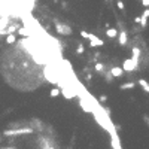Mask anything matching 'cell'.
Instances as JSON below:
<instances>
[{
	"label": "cell",
	"instance_id": "2",
	"mask_svg": "<svg viewBox=\"0 0 149 149\" xmlns=\"http://www.w3.org/2000/svg\"><path fill=\"white\" fill-rule=\"evenodd\" d=\"M55 30L61 36H69V34H72V31H73L72 27H69V25H66L63 22H58V21H55Z\"/></svg>",
	"mask_w": 149,
	"mask_h": 149
},
{
	"label": "cell",
	"instance_id": "11",
	"mask_svg": "<svg viewBox=\"0 0 149 149\" xmlns=\"http://www.w3.org/2000/svg\"><path fill=\"white\" fill-rule=\"evenodd\" d=\"M15 42H16L15 34H14V33H7V36H6V43H9V45H14Z\"/></svg>",
	"mask_w": 149,
	"mask_h": 149
},
{
	"label": "cell",
	"instance_id": "18",
	"mask_svg": "<svg viewBox=\"0 0 149 149\" xmlns=\"http://www.w3.org/2000/svg\"><path fill=\"white\" fill-rule=\"evenodd\" d=\"M116 6L119 7L121 11H124V7H125V5H124V2H121V0H118V3H116Z\"/></svg>",
	"mask_w": 149,
	"mask_h": 149
},
{
	"label": "cell",
	"instance_id": "5",
	"mask_svg": "<svg viewBox=\"0 0 149 149\" xmlns=\"http://www.w3.org/2000/svg\"><path fill=\"white\" fill-rule=\"evenodd\" d=\"M109 73L112 75V78H121L122 75H124V70H122L121 66H112Z\"/></svg>",
	"mask_w": 149,
	"mask_h": 149
},
{
	"label": "cell",
	"instance_id": "12",
	"mask_svg": "<svg viewBox=\"0 0 149 149\" xmlns=\"http://www.w3.org/2000/svg\"><path fill=\"white\" fill-rule=\"evenodd\" d=\"M134 86H136L134 82H125V84H122V85L119 86V90H133Z\"/></svg>",
	"mask_w": 149,
	"mask_h": 149
},
{
	"label": "cell",
	"instance_id": "6",
	"mask_svg": "<svg viewBox=\"0 0 149 149\" xmlns=\"http://www.w3.org/2000/svg\"><path fill=\"white\" fill-rule=\"evenodd\" d=\"M118 40H119V45H121V46H125V45H127V42H128V34H127L125 30H121L119 36H118Z\"/></svg>",
	"mask_w": 149,
	"mask_h": 149
},
{
	"label": "cell",
	"instance_id": "20",
	"mask_svg": "<svg viewBox=\"0 0 149 149\" xmlns=\"http://www.w3.org/2000/svg\"><path fill=\"white\" fill-rule=\"evenodd\" d=\"M142 5H143V7H148L149 6V0H142Z\"/></svg>",
	"mask_w": 149,
	"mask_h": 149
},
{
	"label": "cell",
	"instance_id": "17",
	"mask_svg": "<svg viewBox=\"0 0 149 149\" xmlns=\"http://www.w3.org/2000/svg\"><path fill=\"white\" fill-rule=\"evenodd\" d=\"M148 16H149V9H148V7H145V12L142 14L140 18H146V20H148Z\"/></svg>",
	"mask_w": 149,
	"mask_h": 149
},
{
	"label": "cell",
	"instance_id": "24",
	"mask_svg": "<svg viewBox=\"0 0 149 149\" xmlns=\"http://www.w3.org/2000/svg\"><path fill=\"white\" fill-rule=\"evenodd\" d=\"M7 149H14V148H7Z\"/></svg>",
	"mask_w": 149,
	"mask_h": 149
},
{
	"label": "cell",
	"instance_id": "16",
	"mask_svg": "<svg viewBox=\"0 0 149 149\" xmlns=\"http://www.w3.org/2000/svg\"><path fill=\"white\" fill-rule=\"evenodd\" d=\"M84 51H85V48H84V43H79V45H78V49H76V54H82Z\"/></svg>",
	"mask_w": 149,
	"mask_h": 149
},
{
	"label": "cell",
	"instance_id": "15",
	"mask_svg": "<svg viewBox=\"0 0 149 149\" xmlns=\"http://www.w3.org/2000/svg\"><path fill=\"white\" fill-rule=\"evenodd\" d=\"M103 70H104V66L101 64V63H95V72H103Z\"/></svg>",
	"mask_w": 149,
	"mask_h": 149
},
{
	"label": "cell",
	"instance_id": "8",
	"mask_svg": "<svg viewBox=\"0 0 149 149\" xmlns=\"http://www.w3.org/2000/svg\"><path fill=\"white\" fill-rule=\"evenodd\" d=\"M106 36H107V37H110V39H115V37L118 36V30H116V29H113V27L107 29V30H106Z\"/></svg>",
	"mask_w": 149,
	"mask_h": 149
},
{
	"label": "cell",
	"instance_id": "14",
	"mask_svg": "<svg viewBox=\"0 0 149 149\" xmlns=\"http://www.w3.org/2000/svg\"><path fill=\"white\" fill-rule=\"evenodd\" d=\"M131 52H133V57H131V58L139 60V57H140V49H139V48H133V51H131Z\"/></svg>",
	"mask_w": 149,
	"mask_h": 149
},
{
	"label": "cell",
	"instance_id": "23",
	"mask_svg": "<svg viewBox=\"0 0 149 149\" xmlns=\"http://www.w3.org/2000/svg\"><path fill=\"white\" fill-rule=\"evenodd\" d=\"M0 142H2V136H0Z\"/></svg>",
	"mask_w": 149,
	"mask_h": 149
},
{
	"label": "cell",
	"instance_id": "4",
	"mask_svg": "<svg viewBox=\"0 0 149 149\" xmlns=\"http://www.w3.org/2000/svg\"><path fill=\"white\" fill-rule=\"evenodd\" d=\"M90 40V45L94 48V46H103L104 45V42L103 39H100L99 36H94V34H88V37H86Z\"/></svg>",
	"mask_w": 149,
	"mask_h": 149
},
{
	"label": "cell",
	"instance_id": "10",
	"mask_svg": "<svg viewBox=\"0 0 149 149\" xmlns=\"http://www.w3.org/2000/svg\"><path fill=\"white\" fill-rule=\"evenodd\" d=\"M139 85L142 86V90H143L145 93H149V84H148L146 79H139Z\"/></svg>",
	"mask_w": 149,
	"mask_h": 149
},
{
	"label": "cell",
	"instance_id": "19",
	"mask_svg": "<svg viewBox=\"0 0 149 149\" xmlns=\"http://www.w3.org/2000/svg\"><path fill=\"white\" fill-rule=\"evenodd\" d=\"M88 34H90L88 31H85V30H81V36H82L84 39H86V37H88Z\"/></svg>",
	"mask_w": 149,
	"mask_h": 149
},
{
	"label": "cell",
	"instance_id": "1",
	"mask_svg": "<svg viewBox=\"0 0 149 149\" xmlns=\"http://www.w3.org/2000/svg\"><path fill=\"white\" fill-rule=\"evenodd\" d=\"M137 64H139V60H134V58H127L124 63H122V70L124 72H133V70H136V67H137Z\"/></svg>",
	"mask_w": 149,
	"mask_h": 149
},
{
	"label": "cell",
	"instance_id": "7",
	"mask_svg": "<svg viewBox=\"0 0 149 149\" xmlns=\"http://www.w3.org/2000/svg\"><path fill=\"white\" fill-rule=\"evenodd\" d=\"M110 136H112V146H113V149H122V146H121V140H119L118 134L113 133V134H110Z\"/></svg>",
	"mask_w": 149,
	"mask_h": 149
},
{
	"label": "cell",
	"instance_id": "13",
	"mask_svg": "<svg viewBox=\"0 0 149 149\" xmlns=\"http://www.w3.org/2000/svg\"><path fill=\"white\" fill-rule=\"evenodd\" d=\"M49 94H51V97H52V99L58 97V95H60V88H57V86H55V88H52Z\"/></svg>",
	"mask_w": 149,
	"mask_h": 149
},
{
	"label": "cell",
	"instance_id": "21",
	"mask_svg": "<svg viewBox=\"0 0 149 149\" xmlns=\"http://www.w3.org/2000/svg\"><path fill=\"white\" fill-rule=\"evenodd\" d=\"M106 99H107L106 95H101V97H100V100H101V101H106Z\"/></svg>",
	"mask_w": 149,
	"mask_h": 149
},
{
	"label": "cell",
	"instance_id": "9",
	"mask_svg": "<svg viewBox=\"0 0 149 149\" xmlns=\"http://www.w3.org/2000/svg\"><path fill=\"white\" fill-rule=\"evenodd\" d=\"M18 34L25 36V37H30V36H31V31H30L27 27H20V29H18Z\"/></svg>",
	"mask_w": 149,
	"mask_h": 149
},
{
	"label": "cell",
	"instance_id": "22",
	"mask_svg": "<svg viewBox=\"0 0 149 149\" xmlns=\"http://www.w3.org/2000/svg\"><path fill=\"white\" fill-rule=\"evenodd\" d=\"M45 149H55V148H54V146H49V145H48V146H46Z\"/></svg>",
	"mask_w": 149,
	"mask_h": 149
},
{
	"label": "cell",
	"instance_id": "3",
	"mask_svg": "<svg viewBox=\"0 0 149 149\" xmlns=\"http://www.w3.org/2000/svg\"><path fill=\"white\" fill-rule=\"evenodd\" d=\"M33 130L31 128H18V130H6L5 136H20V134H31Z\"/></svg>",
	"mask_w": 149,
	"mask_h": 149
}]
</instances>
